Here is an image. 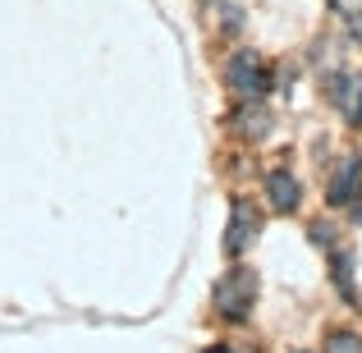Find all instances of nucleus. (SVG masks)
Listing matches in <instances>:
<instances>
[{"label": "nucleus", "mask_w": 362, "mask_h": 353, "mask_svg": "<svg viewBox=\"0 0 362 353\" xmlns=\"http://www.w3.org/2000/svg\"><path fill=\"white\" fill-rule=\"evenodd\" d=\"M252 294H257V275L247 271V266H234L230 275H221V280H216L211 299H216V312H221V317L243 321L247 308H252Z\"/></svg>", "instance_id": "1"}, {"label": "nucleus", "mask_w": 362, "mask_h": 353, "mask_svg": "<svg viewBox=\"0 0 362 353\" xmlns=\"http://www.w3.org/2000/svg\"><path fill=\"white\" fill-rule=\"evenodd\" d=\"M330 5H335L349 23H362V0H330Z\"/></svg>", "instance_id": "9"}, {"label": "nucleus", "mask_w": 362, "mask_h": 353, "mask_svg": "<svg viewBox=\"0 0 362 353\" xmlns=\"http://www.w3.org/2000/svg\"><path fill=\"white\" fill-rule=\"evenodd\" d=\"M206 353H230V349H225V345H216V349H206Z\"/></svg>", "instance_id": "10"}, {"label": "nucleus", "mask_w": 362, "mask_h": 353, "mask_svg": "<svg viewBox=\"0 0 362 353\" xmlns=\"http://www.w3.org/2000/svg\"><path fill=\"white\" fill-rule=\"evenodd\" d=\"M326 353H362V340H358V335H349V330H339V335H330Z\"/></svg>", "instance_id": "7"}, {"label": "nucleus", "mask_w": 362, "mask_h": 353, "mask_svg": "<svg viewBox=\"0 0 362 353\" xmlns=\"http://www.w3.org/2000/svg\"><path fill=\"white\" fill-rule=\"evenodd\" d=\"M252 238H257V212H247V207H234V216H230V238H225V253H230V257H243Z\"/></svg>", "instance_id": "6"}, {"label": "nucleus", "mask_w": 362, "mask_h": 353, "mask_svg": "<svg viewBox=\"0 0 362 353\" xmlns=\"http://www.w3.org/2000/svg\"><path fill=\"white\" fill-rule=\"evenodd\" d=\"M354 216H358V221H362V207H358V212H354Z\"/></svg>", "instance_id": "11"}, {"label": "nucleus", "mask_w": 362, "mask_h": 353, "mask_svg": "<svg viewBox=\"0 0 362 353\" xmlns=\"http://www.w3.org/2000/svg\"><path fill=\"white\" fill-rule=\"evenodd\" d=\"M225 83H230L239 97H262L271 79H266V64L257 60L252 51H239V55L230 60V69H225Z\"/></svg>", "instance_id": "2"}, {"label": "nucleus", "mask_w": 362, "mask_h": 353, "mask_svg": "<svg viewBox=\"0 0 362 353\" xmlns=\"http://www.w3.org/2000/svg\"><path fill=\"white\" fill-rule=\"evenodd\" d=\"M243 133H266V110H243Z\"/></svg>", "instance_id": "8"}, {"label": "nucleus", "mask_w": 362, "mask_h": 353, "mask_svg": "<svg viewBox=\"0 0 362 353\" xmlns=\"http://www.w3.org/2000/svg\"><path fill=\"white\" fill-rule=\"evenodd\" d=\"M266 197H271V207L280 216L298 212V179H293L289 170H271V175H266Z\"/></svg>", "instance_id": "4"}, {"label": "nucleus", "mask_w": 362, "mask_h": 353, "mask_svg": "<svg viewBox=\"0 0 362 353\" xmlns=\"http://www.w3.org/2000/svg\"><path fill=\"white\" fill-rule=\"evenodd\" d=\"M358 184H362V161L358 156H344L339 161V170L330 175V207H349L354 202V193H358Z\"/></svg>", "instance_id": "3"}, {"label": "nucleus", "mask_w": 362, "mask_h": 353, "mask_svg": "<svg viewBox=\"0 0 362 353\" xmlns=\"http://www.w3.org/2000/svg\"><path fill=\"white\" fill-rule=\"evenodd\" d=\"M330 101L344 110L349 124H358V120H362V79H354V74L335 79V83H330Z\"/></svg>", "instance_id": "5"}]
</instances>
